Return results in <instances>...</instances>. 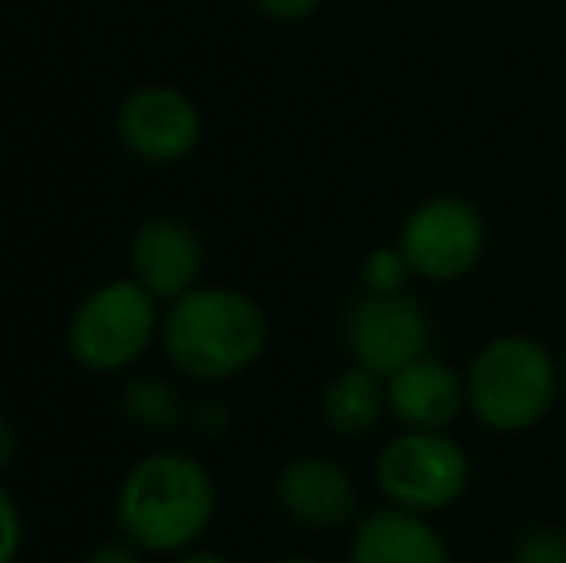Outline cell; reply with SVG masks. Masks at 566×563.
I'll list each match as a JSON object with an SVG mask.
<instances>
[{"label": "cell", "mask_w": 566, "mask_h": 563, "mask_svg": "<svg viewBox=\"0 0 566 563\" xmlns=\"http://www.w3.org/2000/svg\"><path fill=\"white\" fill-rule=\"evenodd\" d=\"M127 267L143 290H150L163 305H170L181 293L201 285L205 243L193 225L163 212V217H150L135 228L132 243H127Z\"/></svg>", "instance_id": "9c48e42d"}, {"label": "cell", "mask_w": 566, "mask_h": 563, "mask_svg": "<svg viewBox=\"0 0 566 563\" xmlns=\"http://www.w3.org/2000/svg\"><path fill=\"white\" fill-rule=\"evenodd\" d=\"M147 552L139 544H132L127 536H116V541H105L85 556V563H147L143 560Z\"/></svg>", "instance_id": "ac0fdd59"}, {"label": "cell", "mask_w": 566, "mask_h": 563, "mask_svg": "<svg viewBox=\"0 0 566 563\" xmlns=\"http://www.w3.org/2000/svg\"><path fill=\"white\" fill-rule=\"evenodd\" d=\"M412 271L405 263L401 248H374L363 259V293H405Z\"/></svg>", "instance_id": "9a60e30c"}, {"label": "cell", "mask_w": 566, "mask_h": 563, "mask_svg": "<svg viewBox=\"0 0 566 563\" xmlns=\"http://www.w3.org/2000/svg\"><path fill=\"white\" fill-rule=\"evenodd\" d=\"M163 336V301L139 282L93 285L66 321V352L90 375H124Z\"/></svg>", "instance_id": "277c9868"}, {"label": "cell", "mask_w": 566, "mask_h": 563, "mask_svg": "<svg viewBox=\"0 0 566 563\" xmlns=\"http://www.w3.org/2000/svg\"><path fill=\"white\" fill-rule=\"evenodd\" d=\"M513 563H566V536L559 529H528V533L516 541Z\"/></svg>", "instance_id": "2e32d148"}, {"label": "cell", "mask_w": 566, "mask_h": 563, "mask_svg": "<svg viewBox=\"0 0 566 563\" xmlns=\"http://www.w3.org/2000/svg\"><path fill=\"white\" fill-rule=\"evenodd\" d=\"M116 136L139 163L174 166L201 143V113L174 85H143L119 105Z\"/></svg>", "instance_id": "ba28073f"}, {"label": "cell", "mask_w": 566, "mask_h": 563, "mask_svg": "<svg viewBox=\"0 0 566 563\" xmlns=\"http://www.w3.org/2000/svg\"><path fill=\"white\" fill-rule=\"evenodd\" d=\"M274 563H321V560H313V556H282V560H274Z\"/></svg>", "instance_id": "603a6c76"}, {"label": "cell", "mask_w": 566, "mask_h": 563, "mask_svg": "<svg viewBox=\"0 0 566 563\" xmlns=\"http://www.w3.org/2000/svg\"><path fill=\"white\" fill-rule=\"evenodd\" d=\"M412 279L459 282L485 256V217L474 201L459 194H440L420 201L397 232Z\"/></svg>", "instance_id": "8992f818"}, {"label": "cell", "mask_w": 566, "mask_h": 563, "mask_svg": "<svg viewBox=\"0 0 566 563\" xmlns=\"http://www.w3.org/2000/svg\"><path fill=\"white\" fill-rule=\"evenodd\" d=\"M343 340L355 367L389 378L432 352V321L412 293H363L347 309Z\"/></svg>", "instance_id": "52a82bcc"}, {"label": "cell", "mask_w": 566, "mask_h": 563, "mask_svg": "<svg viewBox=\"0 0 566 563\" xmlns=\"http://www.w3.org/2000/svg\"><path fill=\"white\" fill-rule=\"evenodd\" d=\"M15 456H20V432H15L12 417L0 414V475L15 463Z\"/></svg>", "instance_id": "44dd1931"}, {"label": "cell", "mask_w": 566, "mask_h": 563, "mask_svg": "<svg viewBox=\"0 0 566 563\" xmlns=\"http://www.w3.org/2000/svg\"><path fill=\"white\" fill-rule=\"evenodd\" d=\"M559 390H563V398H566V359H563V367H559Z\"/></svg>", "instance_id": "cb8c5ba5"}, {"label": "cell", "mask_w": 566, "mask_h": 563, "mask_svg": "<svg viewBox=\"0 0 566 563\" xmlns=\"http://www.w3.org/2000/svg\"><path fill=\"white\" fill-rule=\"evenodd\" d=\"M217 521V479L189 451L139 456L116 487V529L147 556L197 549Z\"/></svg>", "instance_id": "6da1fadb"}, {"label": "cell", "mask_w": 566, "mask_h": 563, "mask_svg": "<svg viewBox=\"0 0 566 563\" xmlns=\"http://www.w3.org/2000/svg\"><path fill=\"white\" fill-rule=\"evenodd\" d=\"M23 552V513L15 498L0 487V563H15Z\"/></svg>", "instance_id": "e0dca14e"}, {"label": "cell", "mask_w": 566, "mask_h": 563, "mask_svg": "<svg viewBox=\"0 0 566 563\" xmlns=\"http://www.w3.org/2000/svg\"><path fill=\"white\" fill-rule=\"evenodd\" d=\"M158 344L189 383H228L262 359L270 321L259 301L235 285L201 282L163 309Z\"/></svg>", "instance_id": "7a4b0ae2"}, {"label": "cell", "mask_w": 566, "mask_h": 563, "mask_svg": "<svg viewBox=\"0 0 566 563\" xmlns=\"http://www.w3.org/2000/svg\"><path fill=\"white\" fill-rule=\"evenodd\" d=\"M174 563H231L224 552H217V549H189V552H181V556H174Z\"/></svg>", "instance_id": "7402d4cb"}, {"label": "cell", "mask_w": 566, "mask_h": 563, "mask_svg": "<svg viewBox=\"0 0 566 563\" xmlns=\"http://www.w3.org/2000/svg\"><path fill=\"white\" fill-rule=\"evenodd\" d=\"M254 4H259L266 15H274V20H305V15H313L324 0H254Z\"/></svg>", "instance_id": "d6986e66"}, {"label": "cell", "mask_w": 566, "mask_h": 563, "mask_svg": "<svg viewBox=\"0 0 566 563\" xmlns=\"http://www.w3.org/2000/svg\"><path fill=\"white\" fill-rule=\"evenodd\" d=\"M470 414L490 432H528L559 398V363L539 340L509 332L478 347L467 371Z\"/></svg>", "instance_id": "3957f363"}, {"label": "cell", "mask_w": 566, "mask_h": 563, "mask_svg": "<svg viewBox=\"0 0 566 563\" xmlns=\"http://www.w3.org/2000/svg\"><path fill=\"white\" fill-rule=\"evenodd\" d=\"M386 414V378L355 363L339 371L321 394V417L336 436H366Z\"/></svg>", "instance_id": "4fadbf2b"}, {"label": "cell", "mask_w": 566, "mask_h": 563, "mask_svg": "<svg viewBox=\"0 0 566 563\" xmlns=\"http://www.w3.org/2000/svg\"><path fill=\"white\" fill-rule=\"evenodd\" d=\"M374 479L389 505L432 518L470 490V456L448 428H401L381 444Z\"/></svg>", "instance_id": "5b68a950"}, {"label": "cell", "mask_w": 566, "mask_h": 563, "mask_svg": "<svg viewBox=\"0 0 566 563\" xmlns=\"http://www.w3.org/2000/svg\"><path fill=\"white\" fill-rule=\"evenodd\" d=\"M274 494L282 513L301 529L328 533L355 518L358 490L350 475L328 456H297L277 471Z\"/></svg>", "instance_id": "30bf717a"}, {"label": "cell", "mask_w": 566, "mask_h": 563, "mask_svg": "<svg viewBox=\"0 0 566 563\" xmlns=\"http://www.w3.org/2000/svg\"><path fill=\"white\" fill-rule=\"evenodd\" d=\"M386 406L401 428H451L470 409L467 375L436 355H420L386 378Z\"/></svg>", "instance_id": "8fae6325"}, {"label": "cell", "mask_w": 566, "mask_h": 563, "mask_svg": "<svg viewBox=\"0 0 566 563\" xmlns=\"http://www.w3.org/2000/svg\"><path fill=\"white\" fill-rule=\"evenodd\" d=\"M347 560L350 563H451V549L424 513L381 505V510L366 513L355 525Z\"/></svg>", "instance_id": "7c38bea8"}, {"label": "cell", "mask_w": 566, "mask_h": 563, "mask_svg": "<svg viewBox=\"0 0 566 563\" xmlns=\"http://www.w3.org/2000/svg\"><path fill=\"white\" fill-rule=\"evenodd\" d=\"M119 409L135 428L143 432H174L181 421H186V398L181 390L170 383V378H158V375H139L124 386L119 394Z\"/></svg>", "instance_id": "5bb4252c"}, {"label": "cell", "mask_w": 566, "mask_h": 563, "mask_svg": "<svg viewBox=\"0 0 566 563\" xmlns=\"http://www.w3.org/2000/svg\"><path fill=\"white\" fill-rule=\"evenodd\" d=\"M228 406L224 402H201V406H197V414H193V425H197V432H205V436H220L228 428Z\"/></svg>", "instance_id": "ffe728a7"}]
</instances>
